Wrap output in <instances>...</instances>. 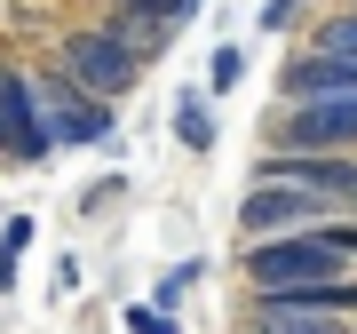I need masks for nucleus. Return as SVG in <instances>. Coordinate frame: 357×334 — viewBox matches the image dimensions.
<instances>
[{
    "label": "nucleus",
    "instance_id": "obj_14",
    "mask_svg": "<svg viewBox=\"0 0 357 334\" xmlns=\"http://www.w3.org/2000/svg\"><path fill=\"white\" fill-rule=\"evenodd\" d=\"M294 24V0H270V8H262V32H286Z\"/></svg>",
    "mask_w": 357,
    "mask_h": 334
},
{
    "label": "nucleus",
    "instance_id": "obj_6",
    "mask_svg": "<svg viewBox=\"0 0 357 334\" xmlns=\"http://www.w3.org/2000/svg\"><path fill=\"white\" fill-rule=\"evenodd\" d=\"M0 143H8L16 159H48V119H40V88L32 72H0Z\"/></svg>",
    "mask_w": 357,
    "mask_h": 334
},
{
    "label": "nucleus",
    "instance_id": "obj_1",
    "mask_svg": "<svg viewBox=\"0 0 357 334\" xmlns=\"http://www.w3.org/2000/svg\"><path fill=\"white\" fill-rule=\"evenodd\" d=\"M342 247L326 231H302V239H262L246 247V286H255V303H294L310 295V286H342Z\"/></svg>",
    "mask_w": 357,
    "mask_h": 334
},
{
    "label": "nucleus",
    "instance_id": "obj_10",
    "mask_svg": "<svg viewBox=\"0 0 357 334\" xmlns=\"http://www.w3.org/2000/svg\"><path fill=\"white\" fill-rule=\"evenodd\" d=\"M238 80H246V48H215V72H206V88H215V96H230Z\"/></svg>",
    "mask_w": 357,
    "mask_h": 334
},
{
    "label": "nucleus",
    "instance_id": "obj_3",
    "mask_svg": "<svg viewBox=\"0 0 357 334\" xmlns=\"http://www.w3.org/2000/svg\"><path fill=\"white\" fill-rule=\"evenodd\" d=\"M333 223V207L326 199H310V191H294V183H255V191L238 199V231H255L262 239H302V231H326Z\"/></svg>",
    "mask_w": 357,
    "mask_h": 334
},
{
    "label": "nucleus",
    "instance_id": "obj_2",
    "mask_svg": "<svg viewBox=\"0 0 357 334\" xmlns=\"http://www.w3.org/2000/svg\"><path fill=\"white\" fill-rule=\"evenodd\" d=\"M255 183H294L326 207H357V159H342V152H262Z\"/></svg>",
    "mask_w": 357,
    "mask_h": 334
},
{
    "label": "nucleus",
    "instance_id": "obj_13",
    "mask_svg": "<svg viewBox=\"0 0 357 334\" xmlns=\"http://www.w3.org/2000/svg\"><path fill=\"white\" fill-rule=\"evenodd\" d=\"M128 326H135V334H175V326H167V310H128Z\"/></svg>",
    "mask_w": 357,
    "mask_h": 334
},
{
    "label": "nucleus",
    "instance_id": "obj_15",
    "mask_svg": "<svg viewBox=\"0 0 357 334\" xmlns=\"http://www.w3.org/2000/svg\"><path fill=\"white\" fill-rule=\"evenodd\" d=\"M326 239L342 247V255H357V223H326Z\"/></svg>",
    "mask_w": 357,
    "mask_h": 334
},
{
    "label": "nucleus",
    "instance_id": "obj_4",
    "mask_svg": "<svg viewBox=\"0 0 357 334\" xmlns=\"http://www.w3.org/2000/svg\"><path fill=\"white\" fill-rule=\"evenodd\" d=\"M64 72H72L88 96H128L135 72H143V56L119 48L112 32H64Z\"/></svg>",
    "mask_w": 357,
    "mask_h": 334
},
{
    "label": "nucleus",
    "instance_id": "obj_11",
    "mask_svg": "<svg viewBox=\"0 0 357 334\" xmlns=\"http://www.w3.org/2000/svg\"><path fill=\"white\" fill-rule=\"evenodd\" d=\"M24 239H32V223H24V215L0 231V286H16V255H24Z\"/></svg>",
    "mask_w": 357,
    "mask_h": 334
},
{
    "label": "nucleus",
    "instance_id": "obj_7",
    "mask_svg": "<svg viewBox=\"0 0 357 334\" xmlns=\"http://www.w3.org/2000/svg\"><path fill=\"white\" fill-rule=\"evenodd\" d=\"M103 32H112V40H128L135 56H159V48H167V32H175V24H159V16H143L135 0H119V8H112V24H103Z\"/></svg>",
    "mask_w": 357,
    "mask_h": 334
},
{
    "label": "nucleus",
    "instance_id": "obj_5",
    "mask_svg": "<svg viewBox=\"0 0 357 334\" xmlns=\"http://www.w3.org/2000/svg\"><path fill=\"white\" fill-rule=\"evenodd\" d=\"M40 88V119H48V143H103L112 136V112H103V96H88L79 80L64 72V80H32Z\"/></svg>",
    "mask_w": 357,
    "mask_h": 334
},
{
    "label": "nucleus",
    "instance_id": "obj_12",
    "mask_svg": "<svg viewBox=\"0 0 357 334\" xmlns=\"http://www.w3.org/2000/svg\"><path fill=\"white\" fill-rule=\"evenodd\" d=\"M143 16H159V24H191L199 16V0H135Z\"/></svg>",
    "mask_w": 357,
    "mask_h": 334
},
{
    "label": "nucleus",
    "instance_id": "obj_8",
    "mask_svg": "<svg viewBox=\"0 0 357 334\" xmlns=\"http://www.w3.org/2000/svg\"><path fill=\"white\" fill-rule=\"evenodd\" d=\"M175 136L191 143V152H215V119H206V96H191V88L175 96Z\"/></svg>",
    "mask_w": 357,
    "mask_h": 334
},
{
    "label": "nucleus",
    "instance_id": "obj_9",
    "mask_svg": "<svg viewBox=\"0 0 357 334\" xmlns=\"http://www.w3.org/2000/svg\"><path fill=\"white\" fill-rule=\"evenodd\" d=\"M191 279H199V263H175V270H167V279L151 286V310H175L183 295H191Z\"/></svg>",
    "mask_w": 357,
    "mask_h": 334
}]
</instances>
